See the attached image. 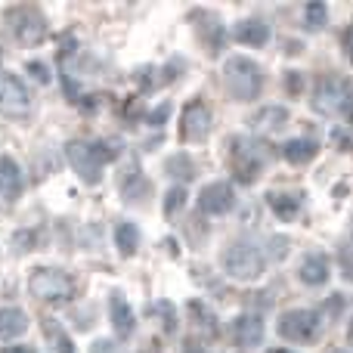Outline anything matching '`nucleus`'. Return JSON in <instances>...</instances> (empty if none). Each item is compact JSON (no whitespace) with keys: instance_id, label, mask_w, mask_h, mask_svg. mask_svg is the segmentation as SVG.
Wrapping results in <instances>:
<instances>
[{"instance_id":"nucleus-13","label":"nucleus","mask_w":353,"mask_h":353,"mask_svg":"<svg viewBox=\"0 0 353 353\" xmlns=\"http://www.w3.org/2000/svg\"><path fill=\"white\" fill-rule=\"evenodd\" d=\"M298 276H301V282L304 285H325L329 282V276H332V267H329V257L323 254V251H313V254H307L304 257V263H301V270H298Z\"/></svg>"},{"instance_id":"nucleus-17","label":"nucleus","mask_w":353,"mask_h":353,"mask_svg":"<svg viewBox=\"0 0 353 353\" xmlns=\"http://www.w3.org/2000/svg\"><path fill=\"white\" fill-rule=\"evenodd\" d=\"M288 109L285 105H263V109H257L254 112V118H251V124H254L257 130H270V134H273V130H282L288 124Z\"/></svg>"},{"instance_id":"nucleus-31","label":"nucleus","mask_w":353,"mask_h":353,"mask_svg":"<svg viewBox=\"0 0 353 353\" xmlns=\"http://www.w3.org/2000/svg\"><path fill=\"white\" fill-rule=\"evenodd\" d=\"M344 41H347V47H350L347 53H350V62H353V28L347 31V34H344Z\"/></svg>"},{"instance_id":"nucleus-9","label":"nucleus","mask_w":353,"mask_h":353,"mask_svg":"<svg viewBox=\"0 0 353 353\" xmlns=\"http://www.w3.org/2000/svg\"><path fill=\"white\" fill-rule=\"evenodd\" d=\"M279 335L285 341H313L319 335V316L313 310H288L279 319Z\"/></svg>"},{"instance_id":"nucleus-27","label":"nucleus","mask_w":353,"mask_h":353,"mask_svg":"<svg viewBox=\"0 0 353 353\" xmlns=\"http://www.w3.org/2000/svg\"><path fill=\"white\" fill-rule=\"evenodd\" d=\"M301 72H288V78H285V87H288V93H301Z\"/></svg>"},{"instance_id":"nucleus-5","label":"nucleus","mask_w":353,"mask_h":353,"mask_svg":"<svg viewBox=\"0 0 353 353\" xmlns=\"http://www.w3.org/2000/svg\"><path fill=\"white\" fill-rule=\"evenodd\" d=\"M223 270L239 282H254L263 276V254L248 242H236L223 251Z\"/></svg>"},{"instance_id":"nucleus-11","label":"nucleus","mask_w":353,"mask_h":353,"mask_svg":"<svg viewBox=\"0 0 353 353\" xmlns=\"http://www.w3.org/2000/svg\"><path fill=\"white\" fill-rule=\"evenodd\" d=\"M236 205V192L230 183H208L199 195V208L205 214H226Z\"/></svg>"},{"instance_id":"nucleus-3","label":"nucleus","mask_w":353,"mask_h":353,"mask_svg":"<svg viewBox=\"0 0 353 353\" xmlns=\"http://www.w3.org/2000/svg\"><path fill=\"white\" fill-rule=\"evenodd\" d=\"M223 81H226V90H230L236 99H242V103L257 99L263 90V72L254 59H248V56H232V59H226Z\"/></svg>"},{"instance_id":"nucleus-32","label":"nucleus","mask_w":353,"mask_h":353,"mask_svg":"<svg viewBox=\"0 0 353 353\" xmlns=\"http://www.w3.org/2000/svg\"><path fill=\"white\" fill-rule=\"evenodd\" d=\"M6 353H34V350H28V347H10Z\"/></svg>"},{"instance_id":"nucleus-26","label":"nucleus","mask_w":353,"mask_h":353,"mask_svg":"<svg viewBox=\"0 0 353 353\" xmlns=\"http://www.w3.org/2000/svg\"><path fill=\"white\" fill-rule=\"evenodd\" d=\"M338 263L344 267V276H347V279L353 282V251H350V248H341V251H338Z\"/></svg>"},{"instance_id":"nucleus-16","label":"nucleus","mask_w":353,"mask_h":353,"mask_svg":"<svg viewBox=\"0 0 353 353\" xmlns=\"http://www.w3.org/2000/svg\"><path fill=\"white\" fill-rule=\"evenodd\" d=\"M19 192H22V171L10 155H0V195L19 199Z\"/></svg>"},{"instance_id":"nucleus-22","label":"nucleus","mask_w":353,"mask_h":353,"mask_svg":"<svg viewBox=\"0 0 353 353\" xmlns=\"http://www.w3.org/2000/svg\"><path fill=\"white\" fill-rule=\"evenodd\" d=\"M115 245H118V251H121L124 257H130L137 251V245H140V230H137L134 223H118L115 226Z\"/></svg>"},{"instance_id":"nucleus-34","label":"nucleus","mask_w":353,"mask_h":353,"mask_svg":"<svg viewBox=\"0 0 353 353\" xmlns=\"http://www.w3.org/2000/svg\"><path fill=\"white\" fill-rule=\"evenodd\" d=\"M270 353H292V350H270Z\"/></svg>"},{"instance_id":"nucleus-30","label":"nucleus","mask_w":353,"mask_h":353,"mask_svg":"<svg viewBox=\"0 0 353 353\" xmlns=\"http://www.w3.org/2000/svg\"><path fill=\"white\" fill-rule=\"evenodd\" d=\"M332 137H335V143H338V146L350 149V137H347V134H341V130H335V134H332Z\"/></svg>"},{"instance_id":"nucleus-2","label":"nucleus","mask_w":353,"mask_h":353,"mask_svg":"<svg viewBox=\"0 0 353 353\" xmlns=\"http://www.w3.org/2000/svg\"><path fill=\"white\" fill-rule=\"evenodd\" d=\"M65 155H68V161H72L74 174L93 186V183L103 180V165L105 161L118 159V149L105 146V143H81V140H74V143H68Z\"/></svg>"},{"instance_id":"nucleus-4","label":"nucleus","mask_w":353,"mask_h":353,"mask_svg":"<svg viewBox=\"0 0 353 353\" xmlns=\"http://www.w3.org/2000/svg\"><path fill=\"white\" fill-rule=\"evenodd\" d=\"M28 288L37 301H43V304H68V301L74 298L72 276L62 273V270H53V267L34 270L28 279Z\"/></svg>"},{"instance_id":"nucleus-12","label":"nucleus","mask_w":353,"mask_h":353,"mask_svg":"<svg viewBox=\"0 0 353 353\" xmlns=\"http://www.w3.org/2000/svg\"><path fill=\"white\" fill-rule=\"evenodd\" d=\"M232 341L239 350H254L263 341V323L254 313H242V316L232 323Z\"/></svg>"},{"instance_id":"nucleus-18","label":"nucleus","mask_w":353,"mask_h":353,"mask_svg":"<svg viewBox=\"0 0 353 353\" xmlns=\"http://www.w3.org/2000/svg\"><path fill=\"white\" fill-rule=\"evenodd\" d=\"M28 329V316L16 307H0V341H10V338H19Z\"/></svg>"},{"instance_id":"nucleus-24","label":"nucleus","mask_w":353,"mask_h":353,"mask_svg":"<svg viewBox=\"0 0 353 353\" xmlns=\"http://www.w3.org/2000/svg\"><path fill=\"white\" fill-rule=\"evenodd\" d=\"M168 174L176 176V180H192L195 165L186 159V155H174V159H168Z\"/></svg>"},{"instance_id":"nucleus-23","label":"nucleus","mask_w":353,"mask_h":353,"mask_svg":"<svg viewBox=\"0 0 353 353\" xmlns=\"http://www.w3.org/2000/svg\"><path fill=\"white\" fill-rule=\"evenodd\" d=\"M325 22H329V10H325V3H307V10H304V25L310 31H319V28H325Z\"/></svg>"},{"instance_id":"nucleus-28","label":"nucleus","mask_w":353,"mask_h":353,"mask_svg":"<svg viewBox=\"0 0 353 353\" xmlns=\"http://www.w3.org/2000/svg\"><path fill=\"white\" fill-rule=\"evenodd\" d=\"M28 72H31V74H37V81H41V84H47V81H50L47 68H43L41 62H28Z\"/></svg>"},{"instance_id":"nucleus-19","label":"nucleus","mask_w":353,"mask_h":353,"mask_svg":"<svg viewBox=\"0 0 353 353\" xmlns=\"http://www.w3.org/2000/svg\"><path fill=\"white\" fill-rule=\"evenodd\" d=\"M41 329H43V335H47L53 353H78V350H74V344H72V338L65 335V329H62L56 319H50V316L41 319Z\"/></svg>"},{"instance_id":"nucleus-10","label":"nucleus","mask_w":353,"mask_h":353,"mask_svg":"<svg viewBox=\"0 0 353 353\" xmlns=\"http://www.w3.org/2000/svg\"><path fill=\"white\" fill-rule=\"evenodd\" d=\"M211 134V109L201 99L189 103L183 109V121H180V140L183 143H205Z\"/></svg>"},{"instance_id":"nucleus-14","label":"nucleus","mask_w":353,"mask_h":353,"mask_svg":"<svg viewBox=\"0 0 353 353\" xmlns=\"http://www.w3.org/2000/svg\"><path fill=\"white\" fill-rule=\"evenodd\" d=\"M109 316H112V325H115V335L118 338H130V335H134V310H130V304L124 301L121 292L112 294Z\"/></svg>"},{"instance_id":"nucleus-1","label":"nucleus","mask_w":353,"mask_h":353,"mask_svg":"<svg viewBox=\"0 0 353 353\" xmlns=\"http://www.w3.org/2000/svg\"><path fill=\"white\" fill-rule=\"evenodd\" d=\"M313 112L325 118H344V121H353V81L338 78V74H329L316 84L310 99Z\"/></svg>"},{"instance_id":"nucleus-21","label":"nucleus","mask_w":353,"mask_h":353,"mask_svg":"<svg viewBox=\"0 0 353 353\" xmlns=\"http://www.w3.org/2000/svg\"><path fill=\"white\" fill-rule=\"evenodd\" d=\"M267 201L279 220H292V217H298V211H301V195H292V192H270Z\"/></svg>"},{"instance_id":"nucleus-29","label":"nucleus","mask_w":353,"mask_h":353,"mask_svg":"<svg viewBox=\"0 0 353 353\" xmlns=\"http://www.w3.org/2000/svg\"><path fill=\"white\" fill-rule=\"evenodd\" d=\"M168 112H171V105H161L159 112H152V118H149V121H152V124H161V121L168 118Z\"/></svg>"},{"instance_id":"nucleus-15","label":"nucleus","mask_w":353,"mask_h":353,"mask_svg":"<svg viewBox=\"0 0 353 353\" xmlns=\"http://www.w3.org/2000/svg\"><path fill=\"white\" fill-rule=\"evenodd\" d=\"M232 37H236L239 43H248V47H263V43L270 41V28L261 19H245V22L236 25Z\"/></svg>"},{"instance_id":"nucleus-8","label":"nucleus","mask_w":353,"mask_h":353,"mask_svg":"<svg viewBox=\"0 0 353 353\" xmlns=\"http://www.w3.org/2000/svg\"><path fill=\"white\" fill-rule=\"evenodd\" d=\"M0 112H3V115H16V118L31 112L28 87L10 72H0Z\"/></svg>"},{"instance_id":"nucleus-25","label":"nucleus","mask_w":353,"mask_h":353,"mask_svg":"<svg viewBox=\"0 0 353 353\" xmlns=\"http://www.w3.org/2000/svg\"><path fill=\"white\" fill-rule=\"evenodd\" d=\"M183 201H186V189H171V192H168V199H165V214H176L183 208Z\"/></svg>"},{"instance_id":"nucleus-20","label":"nucleus","mask_w":353,"mask_h":353,"mask_svg":"<svg viewBox=\"0 0 353 353\" xmlns=\"http://www.w3.org/2000/svg\"><path fill=\"white\" fill-rule=\"evenodd\" d=\"M319 152V146L313 140H288L285 146H282V155H285V161H292V165H307V161H313Z\"/></svg>"},{"instance_id":"nucleus-6","label":"nucleus","mask_w":353,"mask_h":353,"mask_svg":"<svg viewBox=\"0 0 353 353\" xmlns=\"http://www.w3.org/2000/svg\"><path fill=\"white\" fill-rule=\"evenodd\" d=\"M230 146H232L230 161H232V171H236V176L242 183H254L257 174H261V168H263V152L251 140H242V137H236Z\"/></svg>"},{"instance_id":"nucleus-7","label":"nucleus","mask_w":353,"mask_h":353,"mask_svg":"<svg viewBox=\"0 0 353 353\" xmlns=\"http://www.w3.org/2000/svg\"><path fill=\"white\" fill-rule=\"evenodd\" d=\"M6 22H10L12 34L22 43H41L43 34H47V22L37 10L31 6H19V10H6Z\"/></svg>"},{"instance_id":"nucleus-33","label":"nucleus","mask_w":353,"mask_h":353,"mask_svg":"<svg viewBox=\"0 0 353 353\" xmlns=\"http://www.w3.org/2000/svg\"><path fill=\"white\" fill-rule=\"evenodd\" d=\"M347 341H350V347H353V323H350V332H347Z\"/></svg>"}]
</instances>
